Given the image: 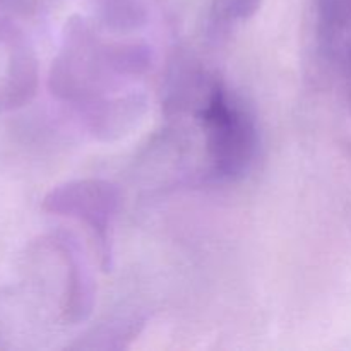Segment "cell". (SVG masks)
Masks as SVG:
<instances>
[{
	"instance_id": "6",
	"label": "cell",
	"mask_w": 351,
	"mask_h": 351,
	"mask_svg": "<svg viewBox=\"0 0 351 351\" xmlns=\"http://www.w3.org/2000/svg\"><path fill=\"white\" fill-rule=\"evenodd\" d=\"M9 47L7 72L0 82V112L23 106L38 88V64L29 45L12 29L3 27Z\"/></svg>"
},
{
	"instance_id": "1",
	"label": "cell",
	"mask_w": 351,
	"mask_h": 351,
	"mask_svg": "<svg viewBox=\"0 0 351 351\" xmlns=\"http://www.w3.org/2000/svg\"><path fill=\"white\" fill-rule=\"evenodd\" d=\"M153 51L137 41H108L82 17H72L51 64L50 91L82 112L93 103L117 95V86L146 74Z\"/></svg>"
},
{
	"instance_id": "4",
	"label": "cell",
	"mask_w": 351,
	"mask_h": 351,
	"mask_svg": "<svg viewBox=\"0 0 351 351\" xmlns=\"http://www.w3.org/2000/svg\"><path fill=\"white\" fill-rule=\"evenodd\" d=\"M55 249L64 266V288H62L60 314L65 324H81L88 321L95 307V283L88 263L75 240L62 237L55 240Z\"/></svg>"
},
{
	"instance_id": "2",
	"label": "cell",
	"mask_w": 351,
	"mask_h": 351,
	"mask_svg": "<svg viewBox=\"0 0 351 351\" xmlns=\"http://www.w3.org/2000/svg\"><path fill=\"white\" fill-rule=\"evenodd\" d=\"M195 103L209 173L216 180H239L250 170L259 147L254 117L219 79L204 81Z\"/></svg>"
},
{
	"instance_id": "7",
	"label": "cell",
	"mask_w": 351,
	"mask_h": 351,
	"mask_svg": "<svg viewBox=\"0 0 351 351\" xmlns=\"http://www.w3.org/2000/svg\"><path fill=\"white\" fill-rule=\"evenodd\" d=\"M322 51L339 65L351 48V0H315Z\"/></svg>"
},
{
	"instance_id": "10",
	"label": "cell",
	"mask_w": 351,
	"mask_h": 351,
	"mask_svg": "<svg viewBox=\"0 0 351 351\" xmlns=\"http://www.w3.org/2000/svg\"><path fill=\"white\" fill-rule=\"evenodd\" d=\"M341 71H343V74H345L346 81H348L350 86H351V51L348 53V57H346L345 64L341 65Z\"/></svg>"
},
{
	"instance_id": "9",
	"label": "cell",
	"mask_w": 351,
	"mask_h": 351,
	"mask_svg": "<svg viewBox=\"0 0 351 351\" xmlns=\"http://www.w3.org/2000/svg\"><path fill=\"white\" fill-rule=\"evenodd\" d=\"M41 5V0H0V9L17 16H31Z\"/></svg>"
},
{
	"instance_id": "8",
	"label": "cell",
	"mask_w": 351,
	"mask_h": 351,
	"mask_svg": "<svg viewBox=\"0 0 351 351\" xmlns=\"http://www.w3.org/2000/svg\"><path fill=\"white\" fill-rule=\"evenodd\" d=\"M96 21L113 34H130L149 19L146 0H89Z\"/></svg>"
},
{
	"instance_id": "3",
	"label": "cell",
	"mask_w": 351,
	"mask_h": 351,
	"mask_svg": "<svg viewBox=\"0 0 351 351\" xmlns=\"http://www.w3.org/2000/svg\"><path fill=\"white\" fill-rule=\"evenodd\" d=\"M45 211L82 223L98 243L105 269L112 264V230L120 209V191L103 178H77L51 189L43 201Z\"/></svg>"
},
{
	"instance_id": "5",
	"label": "cell",
	"mask_w": 351,
	"mask_h": 351,
	"mask_svg": "<svg viewBox=\"0 0 351 351\" xmlns=\"http://www.w3.org/2000/svg\"><path fill=\"white\" fill-rule=\"evenodd\" d=\"M147 112V98L141 91L106 96L81 112L89 132L103 143L122 139L137 129Z\"/></svg>"
}]
</instances>
